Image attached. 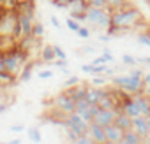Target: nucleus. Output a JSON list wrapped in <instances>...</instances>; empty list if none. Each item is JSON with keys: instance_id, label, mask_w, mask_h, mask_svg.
Wrapping results in <instances>:
<instances>
[{"instance_id": "43", "label": "nucleus", "mask_w": 150, "mask_h": 144, "mask_svg": "<svg viewBox=\"0 0 150 144\" xmlns=\"http://www.w3.org/2000/svg\"><path fill=\"white\" fill-rule=\"evenodd\" d=\"M78 53H94V46H85V48L78 49Z\"/></svg>"}, {"instance_id": "18", "label": "nucleus", "mask_w": 150, "mask_h": 144, "mask_svg": "<svg viewBox=\"0 0 150 144\" xmlns=\"http://www.w3.org/2000/svg\"><path fill=\"white\" fill-rule=\"evenodd\" d=\"M16 83H18V76L11 74L7 70L0 72V88H9V86H14Z\"/></svg>"}, {"instance_id": "30", "label": "nucleus", "mask_w": 150, "mask_h": 144, "mask_svg": "<svg viewBox=\"0 0 150 144\" xmlns=\"http://www.w3.org/2000/svg\"><path fill=\"white\" fill-rule=\"evenodd\" d=\"M76 35H78V37H81V39H88V37H90V28H88V27L80 25V28H78Z\"/></svg>"}, {"instance_id": "32", "label": "nucleus", "mask_w": 150, "mask_h": 144, "mask_svg": "<svg viewBox=\"0 0 150 144\" xmlns=\"http://www.w3.org/2000/svg\"><path fill=\"white\" fill-rule=\"evenodd\" d=\"M74 144H97V142H96L94 139H90V137L85 134V135H80V137H78V141L74 142Z\"/></svg>"}, {"instance_id": "57", "label": "nucleus", "mask_w": 150, "mask_h": 144, "mask_svg": "<svg viewBox=\"0 0 150 144\" xmlns=\"http://www.w3.org/2000/svg\"><path fill=\"white\" fill-rule=\"evenodd\" d=\"M146 4H148V9H150V2H146Z\"/></svg>"}, {"instance_id": "10", "label": "nucleus", "mask_w": 150, "mask_h": 144, "mask_svg": "<svg viewBox=\"0 0 150 144\" xmlns=\"http://www.w3.org/2000/svg\"><path fill=\"white\" fill-rule=\"evenodd\" d=\"M104 135H106V141H111V142H120L122 137H124V130L118 128L115 123L104 127Z\"/></svg>"}, {"instance_id": "19", "label": "nucleus", "mask_w": 150, "mask_h": 144, "mask_svg": "<svg viewBox=\"0 0 150 144\" xmlns=\"http://www.w3.org/2000/svg\"><path fill=\"white\" fill-rule=\"evenodd\" d=\"M120 144H143V137H139L134 130H127V132H124Z\"/></svg>"}, {"instance_id": "16", "label": "nucleus", "mask_w": 150, "mask_h": 144, "mask_svg": "<svg viewBox=\"0 0 150 144\" xmlns=\"http://www.w3.org/2000/svg\"><path fill=\"white\" fill-rule=\"evenodd\" d=\"M35 69V62H27L25 65H23V69L20 70V74H18V81L20 83H28L30 81V78H32V70Z\"/></svg>"}, {"instance_id": "11", "label": "nucleus", "mask_w": 150, "mask_h": 144, "mask_svg": "<svg viewBox=\"0 0 150 144\" xmlns=\"http://www.w3.org/2000/svg\"><path fill=\"white\" fill-rule=\"evenodd\" d=\"M87 88H88V85H76V86H71V88H67L65 92H67V95L74 100V102H78V100H83L85 99V95H87Z\"/></svg>"}, {"instance_id": "14", "label": "nucleus", "mask_w": 150, "mask_h": 144, "mask_svg": "<svg viewBox=\"0 0 150 144\" xmlns=\"http://www.w3.org/2000/svg\"><path fill=\"white\" fill-rule=\"evenodd\" d=\"M118 128H122L124 132H127V130H131L132 128V118H129L127 114H124L120 109H118V113H117V116H115V121H113Z\"/></svg>"}, {"instance_id": "25", "label": "nucleus", "mask_w": 150, "mask_h": 144, "mask_svg": "<svg viewBox=\"0 0 150 144\" xmlns=\"http://www.w3.org/2000/svg\"><path fill=\"white\" fill-rule=\"evenodd\" d=\"M108 85V79L104 76H94L90 79V86H106Z\"/></svg>"}, {"instance_id": "33", "label": "nucleus", "mask_w": 150, "mask_h": 144, "mask_svg": "<svg viewBox=\"0 0 150 144\" xmlns=\"http://www.w3.org/2000/svg\"><path fill=\"white\" fill-rule=\"evenodd\" d=\"M138 42H139L141 46H148V48H150V37H148V34H146V32L139 34V35H138Z\"/></svg>"}, {"instance_id": "23", "label": "nucleus", "mask_w": 150, "mask_h": 144, "mask_svg": "<svg viewBox=\"0 0 150 144\" xmlns=\"http://www.w3.org/2000/svg\"><path fill=\"white\" fill-rule=\"evenodd\" d=\"M139 62H138V58L136 56H132V55H122V65H127V67H136Z\"/></svg>"}, {"instance_id": "52", "label": "nucleus", "mask_w": 150, "mask_h": 144, "mask_svg": "<svg viewBox=\"0 0 150 144\" xmlns=\"http://www.w3.org/2000/svg\"><path fill=\"white\" fill-rule=\"evenodd\" d=\"M146 125H148V134H150V116H146Z\"/></svg>"}, {"instance_id": "8", "label": "nucleus", "mask_w": 150, "mask_h": 144, "mask_svg": "<svg viewBox=\"0 0 150 144\" xmlns=\"http://www.w3.org/2000/svg\"><path fill=\"white\" fill-rule=\"evenodd\" d=\"M87 135H88L90 139H94V141H96L97 144H104V142H106V135H104V127L97 125L96 121H92V123L88 125Z\"/></svg>"}, {"instance_id": "56", "label": "nucleus", "mask_w": 150, "mask_h": 144, "mask_svg": "<svg viewBox=\"0 0 150 144\" xmlns=\"http://www.w3.org/2000/svg\"><path fill=\"white\" fill-rule=\"evenodd\" d=\"M0 144H9V142H0Z\"/></svg>"}, {"instance_id": "47", "label": "nucleus", "mask_w": 150, "mask_h": 144, "mask_svg": "<svg viewBox=\"0 0 150 144\" xmlns=\"http://www.w3.org/2000/svg\"><path fill=\"white\" fill-rule=\"evenodd\" d=\"M138 62H141V63H145V65H148V67H150V56H145V58H138Z\"/></svg>"}, {"instance_id": "2", "label": "nucleus", "mask_w": 150, "mask_h": 144, "mask_svg": "<svg viewBox=\"0 0 150 144\" xmlns=\"http://www.w3.org/2000/svg\"><path fill=\"white\" fill-rule=\"evenodd\" d=\"M139 21H141V13L132 6H125L111 13V25H115L120 32L134 28Z\"/></svg>"}, {"instance_id": "28", "label": "nucleus", "mask_w": 150, "mask_h": 144, "mask_svg": "<svg viewBox=\"0 0 150 144\" xmlns=\"http://www.w3.org/2000/svg\"><path fill=\"white\" fill-rule=\"evenodd\" d=\"M18 0H0V7L2 9H16Z\"/></svg>"}, {"instance_id": "24", "label": "nucleus", "mask_w": 150, "mask_h": 144, "mask_svg": "<svg viewBox=\"0 0 150 144\" xmlns=\"http://www.w3.org/2000/svg\"><path fill=\"white\" fill-rule=\"evenodd\" d=\"M81 81H80V78L78 76H67V79L64 81V88H71V86H76V85H80Z\"/></svg>"}, {"instance_id": "49", "label": "nucleus", "mask_w": 150, "mask_h": 144, "mask_svg": "<svg viewBox=\"0 0 150 144\" xmlns=\"http://www.w3.org/2000/svg\"><path fill=\"white\" fill-rule=\"evenodd\" d=\"M145 95L148 97V100H150V85L148 86H145Z\"/></svg>"}, {"instance_id": "12", "label": "nucleus", "mask_w": 150, "mask_h": 144, "mask_svg": "<svg viewBox=\"0 0 150 144\" xmlns=\"http://www.w3.org/2000/svg\"><path fill=\"white\" fill-rule=\"evenodd\" d=\"M139 137H146L148 135V125H146V118L145 116H138V118H132V128Z\"/></svg>"}, {"instance_id": "13", "label": "nucleus", "mask_w": 150, "mask_h": 144, "mask_svg": "<svg viewBox=\"0 0 150 144\" xmlns=\"http://www.w3.org/2000/svg\"><path fill=\"white\" fill-rule=\"evenodd\" d=\"M88 7H90V6H88L87 0H71L67 11H69L71 16H72V14H85Z\"/></svg>"}, {"instance_id": "55", "label": "nucleus", "mask_w": 150, "mask_h": 144, "mask_svg": "<svg viewBox=\"0 0 150 144\" xmlns=\"http://www.w3.org/2000/svg\"><path fill=\"white\" fill-rule=\"evenodd\" d=\"M146 34H148V37H150V30H146Z\"/></svg>"}, {"instance_id": "40", "label": "nucleus", "mask_w": 150, "mask_h": 144, "mask_svg": "<svg viewBox=\"0 0 150 144\" xmlns=\"http://www.w3.org/2000/svg\"><path fill=\"white\" fill-rule=\"evenodd\" d=\"M51 65H55V67H60V69H62V67H67V60H55Z\"/></svg>"}, {"instance_id": "37", "label": "nucleus", "mask_w": 150, "mask_h": 144, "mask_svg": "<svg viewBox=\"0 0 150 144\" xmlns=\"http://www.w3.org/2000/svg\"><path fill=\"white\" fill-rule=\"evenodd\" d=\"M92 7H106V0H87Z\"/></svg>"}, {"instance_id": "1", "label": "nucleus", "mask_w": 150, "mask_h": 144, "mask_svg": "<svg viewBox=\"0 0 150 144\" xmlns=\"http://www.w3.org/2000/svg\"><path fill=\"white\" fill-rule=\"evenodd\" d=\"M143 74L145 72L141 69L132 67L125 76H111V83L115 88L124 90L125 93L131 95H138V93H145V81H143Z\"/></svg>"}, {"instance_id": "51", "label": "nucleus", "mask_w": 150, "mask_h": 144, "mask_svg": "<svg viewBox=\"0 0 150 144\" xmlns=\"http://www.w3.org/2000/svg\"><path fill=\"white\" fill-rule=\"evenodd\" d=\"M9 144H21V141L20 139H13V141H9Z\"/></svg>"}, {"instance_id": "26", "label": "nucleus", "mask_w": 150, "mask_h": 144, "mask_svg": "<svg viewBox=\"0 0 150 144\" xmlns=\"http://www.w3.org/2000/svg\"><path fill=\"white\" fill-rule=\"evenodd\" d=\"M50 4L57 9H67L69 4H71V0H50Z\"/></svg>"}, {"instance_id": "31", "label": "nucleus", "mask_w": 150, "mask_h": 144, "mask_svg": "<svg viewBox=\"0 0 150 144\" xmlns=\"http://www.w3.org/2000/svg\"><path fill=\"white\" fill-rule=\"evenodd\" d=\"M53 51H55V56H57V60H67V56H65V51L58 46V44H53Z\"/></svg>"}, {"instance_id": "3", "label": "nucleus", "mask_w": 150, "mask_h": 144, "mask_svg": "<svg viewBox=\"0 0 150 144\" xmlns=\"http://www.w3.org/2000/svg\"><path fill=\"white\" fill-rule=\"evenodd\" d=\"M87 23L90 28L106 32L108 27L111 25V13L106 7H88L87 9Z\"/></svg>"}, {"instance_id": "6", "label": "nucleus", "mask_w": 150, "mask_h": 144, "mask_svg": "<svg viewBox=\"0 0 150 144\" xmlns=\"http://www.w3.org/2000/svg\"><path fill=\"white\" fill-rule=\"evenodd\" d=\"M53 107H57L58 111L69 114V113L74 111V100L67 95V92H62V93H58V95L53 99Z\"/></svg>"}, {"instance_id": "4", "label": "nucleus", "mask_w": 150, "mask_h": 144, "mask_svg": "<svg viewBox=\"0 0 150 144\" xmlns=\"http://www.w3.org/2000/svg\"><path fill=\"white\" fill-rule=\"evenodd\" d=\"M16 28H14V39L16 41H21V39H27V37H32V28H34V16H28L27 13H21V11H16Z\"/></svg>"}, {"instance_id": "44", "label": "nucleus", "mask_w": 150, "mask_h": 144, "mask_svg": "<svg viewBox=\"0 0 150 144\" xmlns=\"http://www.w3.org/2000/svg\"><path fill=\"white\" fill-rule=\"evenodd\" d=\"M6 70V62H4V51H0V72Z\"/></svg>"}, {"instance_id": "38", "label": "nucleus", "mask_w": 150, "mask_h": 144, "mask_svg": "<svg viewBox=\"0 0 150 144\" xmlns=\"http://www.w3.org/2000/svg\"><path fill=\"white\" fill-rule=\"evenodd\" d=\"M23 130H25V127H23V125H20V123H16V125H9V132L20 134V132H23Z\"/></svg>"}, {"instance_id": "5", "label": "nucleus", "mask_w": 150, "mask_h": 144, "mask_svg": "<svg viewBox=\"0 0 150 144\" xmlns=\"http://www.w3.org/2000/svg\"><path fill=\"white\" fill-rule=\"evenodd\" d=\"M88 121H85L83 120V116L80 114V113H76V111H72V113H69L67 114V118H65V121H64V128H71V130H74L78 135H85L87 134V130H88Z\"/></svg>"}, {"instance_id": "27", "label": "nucleus", "mask_w": 150, "mask_h": 144, "mask_svg": "<svg viewBox=\"0 0 150 144\" xmlns=\"http://www.w3.org/2000/svg\"><path fill=\"white\" fill-rule=\"evenodd\" d=\"M80 25H81V23H78L74 18H67V20H65V27H67L69 30H72V32H78Z\"/></svg>"}, {"instance_id": "35", "label": "nucleus", "mask_w": 150, "mask_h": 144, "mask_svg": "<svg viewBox=\"0 0 150 144\" xmlns=\"http://www.w3.org/2000/svg\"><path fill=\"white\" fill-rule=\"evenodd\" d=\"M87 107H88V102H87L85 99H83V100H78V102H74V111H78V113H80V111H85Z\"/></svg>"}, {"instance_id": "45", "label": "nucleus", "mask_w": 150, "mask_h": 144, "mask_svg": "<svg viewBox=\"0 0 150 144\" xmlns=\"http://www.w3.org/2000/svg\"><path fill=\"white\" fill-rule=\"evenodd\" d=\"M111 39V35H108V34H103V35H99V41L101 42H108Z\"/></svg>"}, {"instance_id": "54", "label": "nucleus", "mask_w": 150, "mask_h": 144, "mask_svg": "<svg viewBox=\"0 0 150 144\" xmlns=\"http://www.w3.org/2000/svg\"><path fill=\"white\" fill-rule=\"evenodd\" d=\"M21 2H25V0H18V4H21Z\"/></svg>"}, {"instance_id": "7", "label": "nucleus", "mask_w": 150, "mask_h": 144, "mask_svg": "<svg viewBox=\"0 0 150 144\" xmlns=\"http://www.w3.org/2000/svg\"><path fill=\"white\" fill-rule=\"evenodd\" d=\"M117 113H118V107H117V109H101V111L94 116L92 121H96V123L101 125V127H108V125H111V123L115 121Z\"/></svg>"}, {"instance_id": "39", "label": "nucleus", "mask_w": 150, "mask_h": 144, "mask_svg": "<svg viewBox=\"0 0 150 144\" xmlns=\"http://www.w3.org/2000/svg\"><path fill=\"white\" fill-rule=\"evenodd\" d=\"M90 63H92V65H108V62L104 60V56H103V55H101V56H97V58H94Z\"/></svg>"}, {"instance_id": "42", "label": "nucleus", "mask_w": 150, "mask_h": 144, "mask_svg": "<svg viewBox=\"0 0 150 144\" xmlns=\"http://www.w3.org/2000/svg\"><path fill=\"white\" fill-rule=\"evenodd\" d=\"M50 21H51V25H53L55 28H60V27H62V25H60V21L57 20V16H51V18H50Z\"/></svg>"}, {"instance_id": "36", "label": "nucleus", "mask_w": 150, "mask_h": 144, "mask_svg": "<svg viewBox=\"0 0 150 144\" xmlns=\"http://www.w3.org/2000/svg\"><path fill=\"white\" fill-rule=\"evenodd\" d=\"M103 56H104V60H106L108 63H111V62L115 60V58H113V53H111L108 48H103Z\"/></svg>"}, {"instance_id": "22", "label": "nucleus", "mask_w": 150, "mask_h": 144, "mask_svg": "<svg viewBox=\"0 0 150 144\" xmlns=\"http://www.w3.org/2000/svg\"><path fill=\"white\" fill-rule=\"evenodd\" d=\"M42 35H44V25H42L41 21H35V23H34V28H32V37L42 39Z\"/></svg>"}, {"instance_id": "15", "label": "nucleus", "mask_w": 150, "mask_h": 144, "mask_svg": "<svg viewBox=\"0 0 150 144\" xmlns=\"http://www.w3.org/2000/svg\"><path fill=\"white\" fill-rule=\"evenodd\" d=\"M132 97H134V100H136V104L141 111V116H145V118L150 116V100H148V97L145 93H138V95H132Z\"/></svg>"}, {"instance_id": "53", "label": "nucleus", "mask_w": 150, "mask_h": 144, "mask_svg": "<svg viewBox=\"0 0 150 144\" xmlns=\"http://www.w3.org/2000/svg\"><path fill=\"white\" fill-rule=\"evenodd\" d=\"M104 144H120V142H111V141H106Z\"/></svg>"}, {"instance_id": "34", "label": "nucleus", "mask_w": 150, "mask_h": 144, "mask_svg": "<svg viewBox=\"0 0 150 144\" xmlns=\"http://www.w3.org/2000/svg\"><path fill=\"white\" fill-rule=\"evenodd\" d=\"M53 76H55V74H53V70H51V69H46V70H41V72H39V74H37V78H39V79H51Z\"/></svg>"}, {"instance_id": "20", "label": "nucleus", "mask_w": 150, "mask_h": 144, "mask_svg": "<svg viewBox=\"0 0 150 144\" xmlns=\"http://www.w3.org/2000/svg\"><path fill=\"white\" fill-rule=\"evenodd\" d=\"M125 6H129L127 0H106V9H108L110 13L118 11V9H122V7H125Z\"/></svg>"}, {"instance_id": "29", "label": "nucleus", "mask_w": 150, "mask_h": 144, "mask_svg": "<svg viewBox=\"0 0 150 144\" xmlns=\"http://www.w3.org/2000/svg\"><path fill=\"white\" fill-rule=\"evenodd\" d=\"M65 137H67V141H69L71 144H74V142L78 141V137H80V135L74 132V130H71V128H65Z\"/></svg>"}, {"instance_id": "9", "label": "nucleus", "mask_w": 150, "mask_h": 144, "mask_svg": "<svg viewBox=\"0 0 150 144\" xmlns=\"http://www.w3.org/2000/svg\"><path fill=\"white\" fill-rule=\"evenodd\" d=\"M110 90H106V88H99V86H88L87 88V95H85V100L88 102V104H97L106 93H108Z\"/></svg>"}, {"instance_id": "50", "label": "nucleus", "mask_w": 150, "mask_h": 144, "mask_svg": "<svg viewBox=\"0 0 150 144\" xmlns=\"http://www.w3.org/2000/svg\"><path fill=\"white\" fill-rule=\"evenodd\" d=\"M143 144H150V134L146 137H143Z\"/></svg>"}, {"instance_id": "17", "label": "nucleus", "mask_w": 150, "mask_h": 144, "mask_svg": "<svg viewBox=\"0 0 150 144\" xmlns=\"http://www.w3.org/2000/svg\"><path fill=\"white\" fill-rule=\"evenodd\" d=\"M41 60L44 63H48V65H51L57 60L55 51H53V44H42V48H41Z\"/></svg>"}, {"instance_id": "41", "label": "nucleus", "mask_w": 150, "mask_h": 144, "mask_svg": "<svg viewBox=\"0 0 150 144\" xmlns=\"http://www.w3.org/2000/svg\"><path fill=\"white\" fill-rule=\"evenodd\" d=\"M92 63H87V65H81V70L85 72V74H92Z\"/></svg>"}, {"instance_id": "48", "label": "nucleus", "mask_w": 150, "mask_h": 144, "mask_svg": "<svg viewBox=\"0 0 150 144\" xmlns=\"http://www.w3.org/2000/svg\"><path fill=\"white\" fill-rule=\"evenodd\" d=\"M9 109V106L7 104H2V102H0V114H2V113H6Z\"/></svg>"}, {"instance_id": "21", "label": "nucleus", "mask_w": 150, "mask_h": 144, "mask_svg": "<svg viewBox=\"0 0 150 144\" xmlns=\"http://www.w3.org/2000/svg\"><path fill=\"white\" fill-rule=\"evenodd\" d=\"M27 134H28V139L34 142V144H39L41 141H42V135H41V130L39 128H35V127H32V128H28L27 130Z\"/></svg>"}, {"instance_id": "46", "label": "nucleus", "mask_w": 150, "mask_h": 144, "mask_svg": "<svg viewBox=\"0 0 150 144\" xmlns=\"http://www.w3.org/2000/svg\"><path fill=\"white\" fill-rule=\"evenodd\" d=\"M143 81H145L146 86L150 85V72H145V74H143Z\"/></svg>"}]
</instances>
